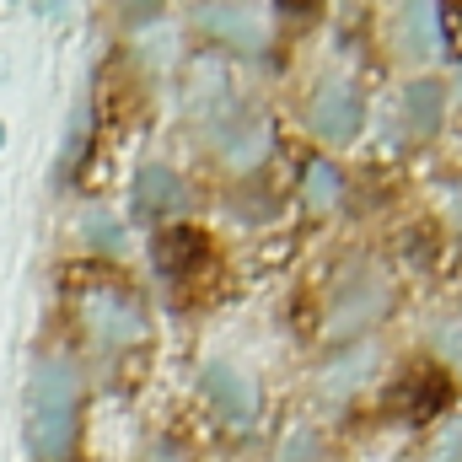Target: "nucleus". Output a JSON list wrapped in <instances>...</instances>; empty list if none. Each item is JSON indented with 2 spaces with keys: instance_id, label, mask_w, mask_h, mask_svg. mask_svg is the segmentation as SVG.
Returning a JSON list of instances; mask_svg holds the SVG:
<instances>
[{
  "instance_id": "f257e3e1",
  "label": "nucleus",
  "mask_w": 462,
  "mask_h": 462,
  "mask_svg": "<svg viewBox=\"0 0 462 462\" xmlns=\"http://www.w3.org/2000/svg\"><path fill=\"white\" fill-rule=\"evenodd\" d=\"M76 409H81V382L76 365L49 355L27 376V403H22V430L27 452L38 462H65L76 447Z\"/></svg>"
},
{
  "instance_id": "f03ea898",
  "label": "nucleus",
  "mask_w": 462,
  "mask_h": 462,
  "mask_svg": "<svg viewBox=\"0 0 462 462\" xmlns=\"http://www.w3.org/2000/svg\"><path fill=\"white\" fill-rule=\"evenodd\" d=\"M210 140H216L221 162H231V167H253V162H263L274 129H269V114H263V108H253L247 97L231 92V97H221V103L210 108Z\"/></svg>"
},
{
  "instance_id": "7ed1b4c3",
  "label": "nucleus",
  "mask_w": 462,
  "mask_h": 462,
  "mask_svg": "<svg viewBox=\"0 0 462 462\" xmlns=\"http://www.w3.org/2000/svg\"><path fill=\"white\" fill-rule=\"evenodd\" d=\"M87 323H92V334H97L103 345H140V339H145V312H140V301H134L129 291H118V285H103V291L87 296Z\"/></svg>"
},
{
  "instance_id": "20e7f679",
  "label": "nucleus",
  "mask_w": 462,
  "mask_h": 462,
  "mask_svg": "<svg viewBox=\"0 0 462 462\" xmlns=\"http://www.w3.org/2000/svg\"><path fill=\"white\" fill-rule=\"evenodd\" d=\"M205 398H210V409H216L226 425H247V420L258 414V387H253V376H247L242 365H231V360H210V365H205Z\"/></svg>"
},
{
  "instance_id": "39448f33",
  "label": "nucleus",
  "mask_w": 462,
  "mask_h": 462,
  "mask_svg": "<svg viewBox=\"0 0 462 462\" xmlns=\"http://www.w3.org/2000/svg\"><path fill=\"white\" fill-rule=\"evenodd\" d=\"M360 118H365V103H360L355 87L328 81V87L312 92V129H318L323 140H349V134H360Z\"/></svg>"
},
{
  "instance_id": "423d86ee",
  "label": "nucleus",
  "mask_w": 462,
  "mask_h": 462,
  "mask_svg": "<svg viewBox=\"0 0 462 462\" xmlns=\"http://www.w3.org/2000/svg\"><path fill=\"white\" fill-rule=\"evenodd\" d=\"M183 205H189V189H183V178H178L167 162H145V167L134 172V210H140L145 221L172 216V210H183Z\"/></svg>"
},
{
  "instance_id": "0eeeda50",
  "label": "nucleus",
  "mask_w": 462,
  "mask_h": 462,
  "mask_svg": "<svg viewBox=\"0 0 462 462\" xmlns=\"http://www.w3.org/2000/svg\"><path fill=\"white\" fill-rule=\"evenodd\" d=\"M199 27L221 32L231 49H263V22L253 5H194Z\"/></svg>"
},
{
  "instance_id": "6e6552de",
  "label": "nucleus",
  "mask_w": 462,
  "mask_h": 462,
  "mask_svg": "<svg viewBox=\"0 0 462 462\" xmlns=\"http://www.w3.org/2000/svg\"><path fill=\"white\" fill-rule=\"evenodd\" d=\"M398 114H403V129L409 134H420V140H430L436 129H441V114H447V87L441 81H409L403 87V103H398Z\"/></svg>"
},
{
  "instance_id": "1a4fd4ad",
  "label": "nucleus",
  "mask_w": 462,
  "mask_h": 462,
  "mask_svg": "<svg viewBox=\"0 0 462 462\" xmlns=\"http://www.w3.org/2000/svg\"><path fill=\"white\" fill-rule=\"evenodd\" d=\"M382 301H387V285H382L376 274H349L345 291H339V301H334V328L345 334L355 323H371V318L382 312Z\"/></svg>"
},
{
  "instance_id": "9d476101",
  "label": "nucleus",
  "mask_w": 462,
  "mask_h": 462,
  "mask_svg": "<svg viewBox=\"0 0 462 462\" xmlns=\"http://www.w3.org/2000/svg\"><path fill=\"white\" fill-rule=\"evenodd\" d=\"M398 43L403 54H436L441 49V5H403L398 16Z\"/></svg>"
},
{
  "instance_id": "9b49d317",
  "label": "nucleus",
  "mask_w": 462,
  "mask_h": 462,
  "mask_svg": "<svg viewBox=\"0 0 462 462\" xmlns=\"http://www.w3.org/2000/svg\"><path fill=\"white\" fill-rule=\"evenodd\" d=\"M194 258H205V236L194 226H172L156 236V269L162 274H189Z\"/></svg>"
},
{
  "instance_id": "f8f14e48",
  "label": "nucleus",
  "mask_w": 462,
  "mask_h": 462,
  "mask_svg": "<svg viewBox=\"0 0 462 462\" xmlns=\"http://www.w3.org/2000/svg\"><path fill=\"white\" fill-rule=\"evenodd\" d=\"M301 194H307V205H312V210L339 205V194H345L339 167H334V162H312V167H307V178H301Z\"/></svg>"
},
{
  "instance_id": "ddd939ff",
  "label": "nucleus",
  "mask_w": 462,
  "mask_h": 462,
  "mask_svg": "<svg viewBox=\"0 0 462 462\" xmlns=\"http://www.w3.org/2000/svg\"><path fill=\"white\" fill-rule=\"evenodd\" d=\"M371 365H376V349H355V355H345L339 365H328V371H323V387H328L334 398H345L355 382H365V371H371Z\"/></svg>"
},
{
  "instance_id": "4468645a",
  "label": "nucleus",
  "mask_w": 462,
  "mask_h": 462,
  "mask_svg": "<svg viewBox=\"0 0 462 462\" xmlns=\"http://www.w3.org/2000/svg\"><path fill=\"white\" fill-rule=\"evenodd\" d=\"M81 231H87V242H92L97 253H118V247H124V226H118L108 210H97V205L81 216Z\"/></svg>"
},
{
  "instance_id": "2eb2a0df",
  "label": "nucleus",
  "mask_w": 462,
  "mask_h": 462,
  "mask_svg": "<svg viewBox=\"0 0 462 462\" xmlns=\"http://www.w3.org/2000/svg\"><path fill=\"white\" fill-rule=\"evenodd\" d=\"M441 403H447V376H436V371H430V376H420V403H414V420H430Z\"/></svg>"
},
{
  "instance_id": "dca6fc26",
  "label": "nucleus",
  "mask_w": 462,
  "mask_h": 462,
  "mask_svg": "<svg viewBox=\"0 0 462 462\" xmlns=\"http://www.w3.org/2000/svg\"><path fill=\"white\" fill-rule=\"evenodd\" d=\"M81 151H87V108H76V118H70V140H65V167L54 172V183H60V178H65V172H70V167L81 162Z\"/></svg>"
},
{
  "instance_id": "f3484780",
  "label": "nucleus",
  "mask_w": 462,
  "mask_h": 462,
  "mask_svg": "<svg viewBox=\"0 0 462 462\" xmlns=\"http://www.w3.org/2000/svg\"><path fill=\"white\" fill-rule=\"evenodd\" d=\"M318 457H323L318 436H312V430H296V436L280 447V457H274V462H318Z\"/></svg>"
},
{
  "instance_id": "a211bd4d",
  "label": "nucleus",
  "mask_w": 462,
  "mask_h": 462,
  "mask_svg": "<svg viewBox=\"0 0 462 462\" xmlns=\"http://www.w3.org/2000/svg\"><path fill=\"white\" fill-rule=\"evenodd\" d=\"M436 349L452 355V360H462V323H441V328H436Z\"/></svg>"
},
{
  "instance_id": "6ab92c4d",
  "label": "nucleus",
  "mask_w": 462,
  "mask_h": 462,
  "mask_svg": "<svg viewBox=\"0 0 462 462\" xmlns=\"http://www.w3.org/2000/svg\"><path fill=\"white\" fill-rule=\"evenodd\" d=\"M436 462H462V425L447 436V447H441V457H436Z\"/></svg>"
},
{
  "instance_id": "aec40b11",
  "label": "nucleus",
  "mask_w": 462,
  "mask_h": 462,
  "mask_svg": "<svg viewBox=\"0 0 462 462\" xmlns=\"http://www.w3.org/2000/svg\"><path fill=\"white\" fill-rule=\"evenodd\" d=\"M151 462H189V457H183L178 447H156V452H151Z\"/></svg>"
},
{
  "instance_id": "412c9836",
  "label": "nucleus",
  "mask_w": 462,
  "mask_h": 462,
  "mask_svg": "<svg viewBox=\"0 0 462 462\" xmlns=\"http://www.w3.org/2000/svg\"><path fill=\"white\" fill-rule=\"evenodd\" d=\"M447 210L462 221V183H452V194H447Z\"/></svg>"
},
{
  "instance_id": "4be33fe9",
  "label": "nucleus",
  "mask_w": 462,
  "mask_h": 462,
  "mask_svg": "<svg viewBox=\"0 0 462 462\" xmlns=\"http://www.w3.org/2000/svg\"><path fill=\"white\" fill-rule=\"evenodd\" d=\"M0 145H5V124H0Z\"/></svg>"
},
{
  "instance_id": "5701e85b",
  "label": "nucleus",
  "mask_w": 462,
  "mask_h": 462,
  "mask_svg": "<svg viewBox=\"0 0 462 462\" xmlns=\"http://www.w3.org/2000/svg\"><path fill=\"white\" fill-rule=\"evenodd\" d=\"M457 97H462V76H457Z\"/></svg>"
}]
</instances>
